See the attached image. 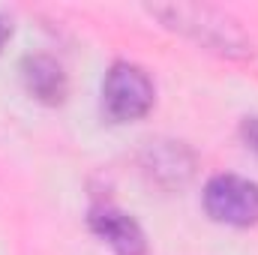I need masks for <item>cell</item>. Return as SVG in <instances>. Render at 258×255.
I'll return each instance as SVG.
<instances>
[{
    "label": "cell",
    "instance_id": "cell-2",
    "mask_svg": "<svg viewBox=\"0 0 258 255\" xmlns=\"http://www.w3.org/2000/svg\"><path fill=\"white\" fill-rule=\"evenodd\" d=\"M153 99H156L153 81L138 63L117 60L102 78V111L114 123L147 117L153 108Z\"/></svg>",
    "mask_w": 258,
    "mask_h": 255
},
{
    "label": "cell",
    "instance_id": "cell-1",
    "mask_svg": "<svg viewBox=\"0 0 258 255\" xmlns=\"http://www.w3.org/2000/svg\"><path fill=\"white\" fill-rule=\"evenodd\" d=\"M150 12L174 33L186 36L198 48L228 57V60H249L252 39L243 33L240 21L216 6H198V3H168V6H150Z\"/></svg>",
    "mask_w": 258,
    "mask_h": 255
},
{
    "label": "cell",
    "instance_id": "cell-7",
    "mask_svg": "<svg viewBox=\"0 0 258 255\" xmlns=\"http://www.w3.org/2000/svg\"><path fill=\"white\" fill-rule=\"evenodd\" d=\"M240 135H243V141L258 153V117H243V123H240Z\"/></svg>",
    "mask_w": 258,
    "mask_h": 255
},
{
    "label": "cell",
    "instance_id": "cell-6",
    "mask_svg": "<svg viewBox=\"0 0 258 255\" xmlns=\"http://www.w3.org/2000/svg\"><path fill=\"white\" fill-rule=\"evenodd\" d=\"M21 84L33 99L45 105H60L69 90L63 66L51 54H27L21 60Z\"/></svg>",
    "mask_w": 258,
    "mask_h": 255
},
{
    "label": "cell",
    "instance_id": "cell-5",
    "mask_svg": "<svg viewBox=\"0 0 258 255\" xmlns=\"http://www.w3.org/2000/svg\"><path fill=\"white\" fill-rule=\"evenodd\" d=\"M87 222H90V231L102 243H108L114 255H147V237L141 225L129 213L117 210L114 204H93Z\"/></svg>",
    "mask_w": 258,
    "mask_h": 255
},
{
    "label": "cell",
    "instance_id": "cell-8",
    "mask_svg": "<svg viewBox=\"0 0 258 255\" xmlns=\"http://www.w3.org/2000/svg\"><path fill=\"white\" fill-rule=\"evenodd\" d=\"M9 36H12V24L0 15V51H3V45L9 42Z\"/></svg>",
    "mask_w": 258,
    "mask_h": 255
},
{
    "label": "cell",
    "instance_id": "cell-4",
    "mask_svg": "<svg viewBox=\"0 0 258 255\" xmlns=\"http://www.w3.org/2000/svg\"><path fill=\"white\" fill-rule=\"evenodd\" d=\"M138 165L150 183L165 192H180L195 177L198 159L177 138H147L138 150Z\"/></svg>",
    "mask_w": 258,
    "mask_h": 255
},
{
    "label": "cell",
    "instance_id": "cell-3",
    "mask_svg": "<svg viewBox=\"0 0 258 255\" xmlns=\"http://www.w3.org/2000/svg\"><path fill=\"white\" fill-rule=\"evenodd\" d=\"M204 213L231 228L258 225V183L240 174H213L201 192Z\"/></svg>",
    "mask_w": 258,
    "mask_h": 255
}]
</instances>
